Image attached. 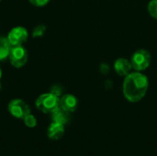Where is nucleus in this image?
I'll return each mask as SVG.
<instances>
[{"mask_svg":"<svg viewBox=\"0 0 157 156\" xmlns=\"http://www.w3.org/2000/svg\"><path fill=\"white\" fill-rule=\"evenodd\" d=\"M50 92L52 93V94H54L57 97H61L62 94H63V88L60 86H58V85H54V86H52Z\"/></svg>","mask_w":157,"mask_h":156,"instance_id":"15","label":"nucleus"},{"mask_svg":"<svg viewBox=\"0 0 157 156\" xmlns=\"http://www.w3.org/2000/svg\"><path fill=\"white\" fill-rule=\"evenodd\" d=\"M131 63L132 68H134L136 71H144L147 69L151 63V54L146 50H138L132 54Z\"/></svg>","mask_w":157,"mask_h":156,"instance_id":"4","label":"nucleus"},{"mask_svg":"<svg viewBox=\"0 0 157 156\" xmlns=\"http://www.w3.org/2000/svg\"><path fill=\"white\" fill-rule=\"evenodd\" d=\"M24 123L27 127L29 128H34L37 126V119L32 115V114H29L27 115L24 119Z\"/></svg>","mask_w":157,"mask_h":156,"instance_id":"14","label":"nucleus"},{"mask_svg":"<svg viewBox=\"0 0 157 156\" xmlns=\"http://www.w3.org/2000/svg\"><path fill=\"white\" fill-rule=\"evenodd\" d=\"M52 121H54V122H57V123L65 125L70 120L69 112L63 110V108H61L59 107L54 112L52 113Z\"/></svg>","mask_w":157,"mask_h":156,"instance_id":"10","label":"nucleus"},{"mask_svg":"<svg viewBox=\"0 0 157 156\" xmlns=\"http://www.w3.org/2000/svg\"><path fill=\"white\" fill-rule=\"evenodd\" d=\"M9 113L17 119L23 120L27 115L30 114V108L29 107L19 98L12 99L7 106Z\"/></svg>","mask_w":157,"mask_h":156,"instance_id":"5","label":"nucleus"},{"mask_svg":"<svg viewBox=\"0 0 157 156\" xmlns=\"http://www.w3.org/2000/svg\"><path fill=\"white\" fill-rule=\"evenodd\" d=\"M28 30L24 27H16L9 31L7 35V40L11 46H17L22 45L24 42H26L28 40Z\"/></svg>","mask_w":157,"mask_h":156,"instance_id":"6","label":"nucleus"},{"mask_svg":"<svg viewBox=\"0 0 157 156\" xmlns=\"http://www.w3.org/2000/svg\"><path fill=\"white\" fill-rule=\"evenodd\" d=\"M147 10L152 17L157 19V0H151L149 2Z\"/></svg>","mask_w":157,"mask_h":156,"instance_id":"12","label":"nucleus"},{"mask_svg":"<svg viewBox=\"0 0 157 156\" xmlns=\"http://www.w3.org/2000/svg\"><path fill=\"white\" fill-rule=\"evenodd\" d=\"M64 134V125L57 123L52 121L47 130V135L48 138L53 141H58L60 140Z\"/></svg>","mask_w":157,"mask_h":156,"instance_id":"8","label":"nucleus"},{"mask_svg":"<svg viewBox=\"0 0 157 156\" xmlns=\"http://www.w3.org/2000/svg\"><path fill=\"white\" fill-rule=\"evenodd\" d=\"M11 49V44L9 43L7 38L0 37V61H4L9 55Z\"/></svg>","mask_w":157,"mask_h":156,"instance_id":"11","label":"nucleus"},{"mask_svg":"<svg viewBox=\"0 0 157 156\" xmlns=\"http://www.w3.org/2000/svg\"><path fill=\"white\" fill-rule=\"evenodd\" d=\"M36 108L46 114H52L60 107V98L52 93H45L38 97L35 102Z\"/></svg>","mask_w":157,"mask_h":156,"instance_id":"2","label":"nucleus"},{"mask_svg":"<svg viewBox=\"0 0 157 156\" xmlns=\"http://www.w3.org/2000/svg\"><path fill=\"white\" fill-rule=\"evenodd\" d=\"M149 82L147 76L136 72L125 76L123 82V95L125 98L132 103L142 100L147 93Z\"/></svg>","mask_w":157,"mask_h":156,"instance_id":"1","label":"nucleus"},{"mask_svg":"<svg viewBox=\"0 0 157 156\" xmlns=\"http://www.w3.org/2000/svg\"><path fill=\"white\" fill-rule=\"evenodd\" d=\"M0 1H1V0H0Z\"/></svg>","mask_w":157,"mask_h":156,"instance_id":"19","label":"nucleus"},{"mask_svg":"<svg viewBox=\"0 0 157 156\" xmlns=\"http://www.w3.org/2000/svg\"><path fill=\"white\" fill-rule=\"evenodd\" d=\"M1 76H2V70H1V67H0V79H1Z\"/></svg>","mask_w":157,"mask_h":156,"instance_id":"17","label":"nucleus"},{"mask_svg":"<svg viewBox=\"0 0 157 156\" xmlns=\"http://www.w3.org/2000/svg\"><path fill=\"white\" fill-rule=\"evenodd\" d=\"M0 89H1V85H0Z\"/></svg>","mask_w":157,"mask_h":156,"instance_id":"18","label":"nucleus"},{"mask_svg":"<svg viewBox=\"0 0 157 156\" xmlns=\"http://www.w3.org/2000/svg\"><path fill=\"white\" fill-rule=\"evenodd\" d=\"M51 0H29V2L35 6H44L49 4Z\"/></svg>","mask_w":157,"mask_h":156,"instance_id":"16","label":"nucleus"},{"mask_svg":"<svg viewBox=\"0 0 157 156\" xmlns=\"http://www.w3.org/2000/svg\"><path fill=\"white\" fill-rule=\"evenodd\" d=\"M78 106V99L71 94L63 95L60 97V108L71 113L76 110Z\"/></svg>","mask_w":157,"mask_h":156,"instance_id":"7","label":"nucleus"},{"mask_svg":"<svg viewBox=\"0 0 157 156\" xmlns=\"http://www.w3.org/2000/svg\"><path fill=\"white\" fill-rule=\"evenodd\" d=\"M8 58L12 66L21 68L28 62V51L22 45L11 46Z\"/></svg>","mask_w":157,"mask_h":156,"instance_id":"3","label":"nucleus"},{"mask_svg":"<svg viewBox=\"0 0 157 156\" xmlns=\"http://www.w3.org/2000/svg\"><path fill=\"white\" fill-rule=\"evenodd\" d=\"M132 68V63L125 58H119L114 63V69L120 76H127Z\"/></svg>","mask_w":157,"mask_h":156,"instance_id":"9","label":"nucleus"},{"mask_svg":"<svg viewBox=\"0 0 157 156\" xmlns=\"http://www.w3.org/2000/svg\"><path fill=\"white\" fill-rule=\"evenodd\" d=\"M45 31H46V26L45 25H38L32 30V37L33 38L42 37L45 34Z\"/></svg>","mask_w":157,"mask_h":156,"instance_id":"13","label":"nucleus"}]
</instances>
